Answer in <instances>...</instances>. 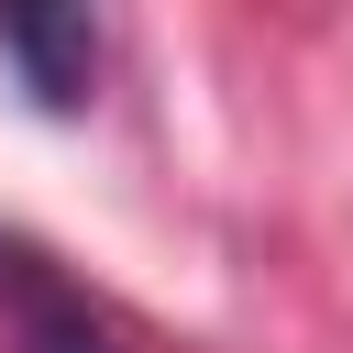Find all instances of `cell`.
Returning <instances> with one entry per match:
<instances>
[{
	"mask_svg": "<svg viewBox=\"0 0 353 353\" xmlns=\"http://www.w3.org/2000/svg\"><path fill=\"white\" fill-rule=\"evenodd\" d=\"M0 331H11V353H121L110 320H99V309L55 276V254L22 243V232H0Z\"/></svg>",
	"mask_w": 353,
	"mask_h": 353,
	"instance_id": "1",
	"label": "cell"
},
{
	"mask_svg": "<svg viewBox=\"0 0 353 353\" xmlns=\"http://www.w3.org/2000/svg\"><path fill=\"white\" fill-rule=\"evenodd\" d=\"M0 55L22 66L33 110H77L99 77V22L88 11H0Z\"/></svg>",
	"mask_w": 353,
	"mask_h": 353,
	"instance_id": "2",
	"label": "cell"
}]
</instances>
